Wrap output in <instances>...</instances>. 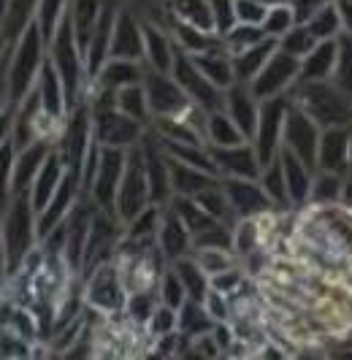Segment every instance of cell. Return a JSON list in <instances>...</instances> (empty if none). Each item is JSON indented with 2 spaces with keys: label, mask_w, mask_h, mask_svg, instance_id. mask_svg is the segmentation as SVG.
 <instances>
[{
  "label": "cell",
  "mask_w": 352,
  "mask_h": 360,
  "mask_svg": "<svg viewBox=\"0 0 352 360\" xmlns=\"http://www.w3.org/2000/svg\"><path fill=\"white\" fill-rule=\"evenodd\" d=\"M46 57H49V44L41 27L35 25V19L17 38V44L3 46V114L19 106L35 90Z\"/></svg>",
  "instance_id": "6da1fadb"
},
{
  "label": "cell",
  "mask_w": 352,
  "mask_h": 360,
  "mask_svg": "<svg viewBox=\"0 0 352 360\" xmlns=\"http://www.w3.org/2000/svg\"><path fill=\"white\" fill-rule=\"evenodd\" d=\"M38 212L30 195H6L3 206V260L6 276L19 271L27 252L38 247Z\"/></svg>",
  "instance_id": "7a4b0ae2"
},
{
  "label": "cell",
  "mask_w": 352,
  "mask_h": 360,
  "mask_svg": "<svg viewBox=\"0 0 352 360\" xmlns=\"http://www.w3.org/2000/svg\"><path fill=\"white\" fill-rule=\"evenodd\" d=\"M49 60H52V65L60 73L63 84H65L68 114H70L79 103H84L89 79H87V63H84V49H82L79 38L73 33V25H70L68 14L57 25L52 41H49Z\"/></svg>",
  "instance_id": "3957f363"
},
{
  "label": "cell",
  "mask_w": 352,
  "mask_h": 360,
  "mask_svg": "<svg viewBox=\"0 0 352 360\" xmlns=\"http://www.w3.org/2000/svg\"><path fill=\"white\" fill-rule=\"evenodd\" d=\"M287 98L301 106L317 125L322 127H341L352 125V98L336 87L331 79L325 82H296Z\"/></svg>",
  "instance_id": "277c9868"
},
{
  "label": "cell",
  "mask_w": 352,
  "mask_h": 360,
  "mask_svg": "<svg viewBox=\"0 0 352 360\" xmlns=\"http://www.w3.org/2000/svg\"><path fill=\"white\" fill-rule=\"evenodd\" d=\"M82 285H84V304L89 309L101 311L106 317L125 311L127 288H125V279L122 274H120L117 260H108L103 266H98V269H92L89 274H84L82 276Z\"/></svg>",
  "instance_id": "5b68a950"
},
{
  "label": "cell",
  "mask_w": 352,
  "mask_h": 360,
  "mask_svg": "<svg viewBox=\"0 0 352 360\" xmlns=\"http://www.w3.org/2000/svg\"><path fill=\"white\" fill-rule=\"evenodd\" d=\"M92 141H95V136H92V108L84 101L65 117L63 133L57 139V149H60L68 171L79 174V176L84 174V162H87V152Z\"/></svg>",
  "instance_id": "8992f818"
},
{
  "label": "cell",
  "mask_w": 352,
  "mask_h": 360,
  "mask_svg": "<svg viewBox=\"0 0 352 360\" xmlns=\"http://www.w3.org/2000/svg\"><path fill=\"white\" fill-rule=\"evenodd\" d=\"M146 206H152V195H149L146 165H144V155H141V144H139L127 152V165H125V176L120 181V190H117V206H114V212L127 225Z\"/></svg>",
  "instance_id": "52a82bcc"
},
{
  "label": "cell",
  "mask_w": 352,
  "mask_h": 360,
  "mask_svg": "<svg viewBox=\"0 0 352 360\" xmlns=\"http://www.w3.org/2000/svg\"><path fill=\"white\" fill-rule=\"evenodd\" d=\"M127 152L130 149H114V146H103L101 149V160L95 165L92 176L84 181V193L95 200L101 209L114 212L117 206V190L125 176V165H127ZM117 214V212H114Z\"/></svg>",
  "instance_id": "ba28073f"
},
{
  "label": "cell",
  "mask_w": 352,
  "mask_h": 360,
  "mask_svg": "<svg viewBox=\"0 0 352 360\" xmlns=\"http://www.w3.org/2000/svg\"><path fill=\"white\" fill-rule=\"evenodd\" d=\"M174 79L179 82V87L184 90V95L193 101L198 108H203L206 114L217 111V108H225V90H220L214 82L206 79V73L195 65V60L187 52H176L174 60Z\"/></svg>",
  "instance_id": "9c48e42d"
},
{
  "label": "cell",
  "mask_w": 352,
  "mask_h": 360,
  "mask_svg": "<svg viewBox=\"0 0 352 360\" xmlns=\"http://www.w3.org/2000/svg\"><path fill=\"white\" fill-rule=\"evenodd\" d=\"M287 106H290V98L287 95L260 101V117H258V127H255V136H252L249 144L255 146V152H258V158H260L263 165H268L271 160L279 158Z\"/></svg>",
  "instance_id": "30bf717a"
},
{
  "label": "cell",
  "mask_w": 352,
  "mask_h": 360,
  "mask_svg": "<svg viewBox=\"0 0 352 360\" xmlns=\"http://www.w3.org/2000/svg\"><path fill=\"white\" fill-rule=\"evenodd\" d=\"M320 136H322V127L317 125L303 108L296 106V103L290 101L287 117H284L282 146L290 149L296 158H301L309 168L317 171V146H320Z\"/></svg>",
  "instance_id": "8fae6325"
},
{
  "label": "cell",
  "mask_w": 352,
  "mask_h": 360,
  "mask_svg": "<svg viewBox=\"0 0 352 360\" xmlns=\"http://www.w3.org/2000/svg\"><path fill=\"white\" fill-rule=\"evenodd\" d=\"M298 76H301L298 57L277 49V52L271 54V60L263 65V71L249 82V90L255 92L258 101L279 98V95H287V92H290V87L298 82Z\"/></svg>",
  "instance_id": "7c38bea8"
},
{
  "label": "cell",
  "mask_w": 352,
  "mask_h": 360,
  "mask_svg": "<svg viewBox=\"0 0 352 360\" xmlns=\"http://www.w3.org/2000/svg\"><path fill=\"white\" fill-rule=\"evenodd\" d=\"M144 87H146V98H149V108H152V120L158 117H179L190 106L193 101L184 95L174 79V73H163L146 68L144 71Z\"/></svg>",
  "instance_id": "4fadbf2b"
},
{
  "label": "cell",
  "mask_w": 352,
  "mask_h": 360,
  "mask_svg": "<svg viewBox=\"0 0 352 360\" xmlns=\"http://www.w3.org/2000/svg\"><path fill=\"white\" fill-rule=\"evenodd\" d=\"M54 141L49 139H38L25 149H17L11 168L6 171V195H30L35 176L41 171V165L52 155Z\"/></svg>",
  "instance_id": "5bb4252c"
},
{
  "label": "cell",
  "mask_w": 352,
  "mask_h": 360,
  "mask_svg": "<svg viewBox=\"0 0 352 360\" xmlns=\"http://www.w3.org/2000/svg\"><path fill=\"white\" fill-rule=\"evenodd\" d=\"M228 203L233 209L236 219H246V217H263L268 212H274L271 200L263 193L260 181L258 179H236V176H222L220 179Z\"/></svg>",
  "instance_id": "9a60e30c"
},
{
  "label": "cell",
  "mask_w": 352,
  "mask_h": 360,
  "mask_svg": "<svg viewBox=\"0 0 352 360\" xmlns=\"http://www.w3.org/2000/svg\"><path fill=\"white\" fill-rule=\"evenodd\" d=\"M214 165L222 176H236V179H260L263 174V162L258 158L255 146L244 141L236 146H209Z\"/></svg>",
  "instance_id": "2e32d148"
},
{
  "label": "cell",
  "mask_w": 352,
  "mask_h": 360,
  "mask_svg": "<svg viewBox=\"0 0 352 360\" xmlns=\"http://www.w3.org/2000/svg\"><path fill=\"white\" fill-rule=\"evenodd\" d=\"M111 57L144 63V17L127 6H120L117 11L114 36H111Z\"/></svg>",
  "instance_id": "e0dca14e"
},
{
  "label": "cell",
  "mask_w": 352,
  "mask_h": 360,
  "mask_svg": "<svg viewBox=\"0 0 352 360\" xmlns=\"http://www.w3.org/2000/svg\"><path fill=\"white\" fill-rule=\"evenodd\" d=\"M350 136L352 125L325 127L317 146V171H331L339 176H347L350 168Z\"/></svg>",
  "instance_id": "ac0fdd59"
},
{
  "label": "cell",
  "mask_w": 352,
  "mask_h": 360,
  "mask_svg": "<svg viewBox=\"0 0 352 360\" xmlns=\"http://www.w3.org/2000/svg\"><path fill=\"white\" fill-rule=\"evenodd\" d=\"M176 52H179V46H176L168 25L144 19V65L152 71L171 73Z\"/></svg>",
  "instance_id": "d6986e66"
},
{
  "label": "cell",
  "mask_w": 352,
  "mask_h": 360,
  "mask_svg": "<svg viewBox=\"0 0 352 360\" xmlns=\"http://www.w3.org/2000/svg\"><path fill=\"white\" fill-rule=\"evenodd\" d=\"M158 250L168 266L179 257H184V255H193L195 250L190 228L182 222V217L176 214L171 206L163 209V219H160L158 231Z\"/></svg>",
  "instance_id": "ffe728a7"
},
{
  "label": "cell",
  "mask_w": 352,
  "mask_h": 360,
  "mask_svg": "<svg viewBox=\"0 0 352 360\" xmlns=\"http://www.w3.org/2000/svg\"><path fill=\"white\" fill-rule=\"evenodd\" d=\"M225 111L230 114V120L241 127L246 141H252L255 127H258V117H260V101L255 98V92L249 90V84H244V82L230 84L225 90Z\"/></svg>",
  "instance_id": "44dd1931"
},
{
  "label": "cell",
  "mask_w": 352,
  "mask_h": 360,
  "mask_svg": "<svg viewBox=\"0 0 352 360\" xmlns=\"http://www.w3.org/2000/svg\"><path fill=\"white\" fill-rule=\"evenodd\" d=\"M279 162L287 179V190H290V200L296 209H306L309 198H312V179H315V168H309L306 162L296 158L290 149H279Z\"/></svg>",
  "instance_id": "7402d4cb"
},
{
  "label": "cell",
  "mask_w": 352,
  "mask_h": 360,
  "mask_svg": "<svg viewBox=\"0 0 352 360\" xmlns=\"http://www.w3.org/2000/svg\"><path fill=\"white\" fill-rule=\"evenodd\" d=\"M65 174H68V168H65V160H63V155H60V149L54 144L52 155L46 158V162L41 165V171H38V176H35L33 187H30V200H33L35 212H41L52 195L57 193V187L63 184L65 179Z\"/></svg>",
  "instance_id": "603a6c76"
},
{
  "label": "cell",
  "mask_w": 352,
  "mask_h": 360,
  "mask_svg": "<svg viewBox=\"0 0 352 360\" xmlns=\"http://www.w3.org/2000/svg\"><path fill=\"white\" fill-rule=\"evenodd\" d=\"M195 60V65L206 73V79L214 82L220 90H228L230 84H236V68H233V54L228 52L225 44H217L206 52L201 54H190Z\"/></svg>",
  "instance_id": "cb8c5ba5"
},
{
  "label": "cell",
  "mask_w": 352,
  "mask_h": 360,
  "mask_svg": "<svg viewBox=\"0 0 352 360\" xmlns=\"http://www.w3.org/2000/svg\"><path fill=\"white\" fill-rule=\"evenodd\" d=\"M336 57H339V38L317 41L312 52L301 57L298 82H325V79H331L336 68Z\"/></svg>",
  "instance_id": "d4e9b609"
},
{
  "label": "cell",
  "mask_w": 352,
  "mask_h": 360,
  "mask_svg": "<svg viewBox=\"0 0 352 360\" xmlns=\"http://www.w3.org/2000/svg\"><path fill=\"white\" fill-rule=\"evenodd\" d=\"M38 92H41V103H44V111L49 117H57V120H65L68 117V95H65V84L60 79L57 68L52 65V60L46 57L44 63V71L38 76Z\"/></svg>",
  "instance_id": "484cf974"
},
{
  "label": "cell",
  "mask_w": 352,
  "mask_h": 360,
  "mask_svg": "<svg viewBox=\"0 0 352 360\" xmlns=\"http://www.w3.org/2000/svg\"><path fill=\"white\" fill-rule=\"evenodd\" d=\"M144 71L146 65L139 63V60H120V57H108L106 65L101 68L98 79L89 82V84H98V87H106V90L117 92L120 87H127V84H136V82H144Z\"/></svg>",
  "instance_id": "4316f807"
},
{
  "label": "cell",
  "mask_w": 352,
  "mask_h": 360,
  "mask_svg": "<svg viewBox=\"0 0 352 360\" xmlns=\"http://www.w3.org/2000/svg\"><path fill=\"white\" fill-rule=\"evenodd\" d=\"M171 160V187H174V195H187V198H195L198 193H203L206 187L217 184L220 176H214L209 171L203 168H195L190 162H182V160Z\"/></svg>",
  "instance_id": "83f0119b"
},
{
  "label": "cell",
  "mask_w": 352,
  "mask_h": 360,
  "mask_svg": "<svg viewBox=\"0 0 352 360\" xmlns=\"http://www.w3.org/2000/svg\"><path fill=\"white\" fill-rule=\"evenodd\" d=\"M279 49V44H277V38H263L260 44H255V46H249L244 52H236L233 54V68H236V79L239 82H244L249 84L258 73L263 71V65L271 60V54Z\"/></svg>",
  "instance_id": "f1b7e54d"
},
{
  "label": "cell",
  "mask_w": 352,
  "mask_h": 360,
  "mask_svg": "<svg viewBox=\"0 0 352 360\" xmlns=\"http://www.w3.org/2000/svg\"><path fill=\"white\" fill-rule=\"evenodd\" d=\"M260 187L263 193L268 195L271 206L277 214H287V212H298L290 200V190H287V179H284V171H282V162L279 158L271 160L268 165H263V174H260Z\"/></svg>",
  "instance_id": "f546056e"
},
{
  "label": "cell",
  "mask_w": 352,
  "mask_h": 360,
  "mask_svg": "<svg viewBox=\"0 0 352 360\" xmlns=\"http://www.w3.org/2000/svg\"><path fill=\"white\" fill-rule=\"evenodd\" d=\"M106 0H70L68 3V17L73 25V33L79 38L82 49H87L89 38L98 27V19L103 14Z\"/></svg>",
  "instance_id": "4dcf8cb0"
},
{
  "label": "cell",
  "mask_w": 352,
  "mask_h": 360,
  "mask_svg": "<svg viewBox=\"0 0 352 360\" xmlns=\"http://www.w3.org/2000/svg\"><path fill=\"white\" fill-rule=\"evenodd\" d=\"M165 25H168V30H171V36H174L176 46L187 54H201V52H206V49H211V46H217V44H222V36L198 30V27L184 25V22H179V19H171L168 11H165Z\"/></svg>",
  "instance_id": "1f68e13d"
},
{
  "label": "cell",
  "mask_w": 352,
  "mask_h": 360,
  "mask_svg": "<svg viewBox=\"0 0 352 360\" xmlns=\"http://www.w3.org/2000/svg\"><path fill=\"white\" fill-rule=\"evenodd\" d=\"M165 11L171 19H179L184 25L198 27V30H206V33H217L211 0H165Z\"/></svg>",
  "instance_id": "d6a6232c"
},
{
  "label": "cell",
  "mask_w": 352,
  "mask_h": 360,
  "mask_svg": "<svg viewBox=\"0 0 352 360\" xmlns=\"http://www.w3.org/2000/svg\"><path fill=\"white\" fill-rule=\"evenodd\" d=\"M35 6H38V0H6V8H3V46L17 44V38L33 22Z\"/></svg>",
  "instance_id": "836d02e7"
},
{
  "label": "cell",
  "mask_w": 352,
  "mask_h": 360,
  "mask_svg": "<svg viewBox=\"0 0 352 360\" xmlns=\"http://www.w3.org/2000/svg\"><path fill=\"white\" fill-rule=\"evenodd\" d=\"M171 269L179 274L182 285H184V290H187V298H193V301H203V298L209 295L211 276L203 271V266L195 260V255H184V257L174 260V263H171Z\"/></svg>",
  "instance_id": "e575fe53"
},
{
  "label": "cell",
  "mask_w": 352,
  "mask_h": 360,
  "mask_svg": "<svg viewBox=\"0 0 352 360\" xmlns=\"http://www.w3.org/2000/svg\"><path fill=\"white\" fill-rule=\"evenodd\" d=\"M246 136L241 133V127L230 120V114L225 108H217L206 114V144L209 146H236L244 144Z\"/></svg>",
  "instance_id": "d590c367"
},
{
  "label": "cell",
  "mask_w": 352,
  "mask_h": 360,
  "mask_svg": "<svg viewBox=\"0 0 352 360\" xmlns=\"http://www.w3.org/2000/svg\"><path fill=\"white\" fill-rule=\"evenodd\" d=\"M260 247H268L263 233V217H246L233 225V252L239 260L258 252Z\"/></svg>",
  "instance_id": "8d00e7d4"
},
{
  "label": "cell",
  "mask_w": 352,
  "mask_h": 360,
  "mask_svg": "<svg viewBox=\"0 0 352 360\" xmlns=\"http://www.w3.org/2000/svg\"><path fill=\"white\" fill-rule=\"evenodd\" d=\"M114 106L120 108L122 114H127V117L139 120L141 125H152V108H149V98H146L144 82L120 87V90L114 92Z\"/></svg>",
  "instance_id": "74e56055"
},
{
  "label": "cell",
  "mask_w": 352,
  "mask_h": 360,
  "mask_svg": "<svg viewBox=\"0 0 352 360\" xmlns=\"http://www.w3.org/2000/svg\"><path fill=\"white\" fill-rule=\"evenodd\" d=\"M160 307L158 290H133L127 292V304H125V320L130 328H144L152 320L155 309Z\"/></svg>",
  "instance_id": "f35d334b"
},
{
  "label": "cell",
  "mask_w": 352,
  "mask_h": 360,
  "mask_svg": "<svg viewBox=\"0 0 352 360\" xmlns=\"http://www.w3.org/2000/svg\"><path fill=\"white\" fill-rule=\"evenodd\" d=\"M214 320L209 317V311L203 307V301H193V298H187L182 307H179V333H184V336H203V333H211V328H214Z\"/></svg>",
  "instance_id": "ab89813d"
},
{
  "label": "cell",
  "mask_w": 352,
  "mask_h": 360,
  "mask_svg": "<svg viewBox=\"0 0 352 360\" xmlns=\"http://www.w3.org/2000/svg\"><path fill=\"white\" fill-rule=\"evenodd\" d=\"M309 27V33L317 38V41H331V38H339L344 33L341 27V17H339V8H336L334 0H328L322 8H317L312 17L303 22Z\"/></svg>",
  "instance_id": "60d3db41"
},
{
  "label": "cell",
  "mask_w": 352,
  "mask_h": 360,
  "mask_svg": "<svg viewBox=\"0 0 352 360\" xmlns=\"http://www.w3.org/2000/svg\"><path fill=\"white\" fill-rule=\"evenodd\" d=\"M341 187H344V176L331 174V171H315L312 179V206H334L341 200Z\"/></svg>",
  "instance_id": "b9f144b4"
},
{
  "label": "cell",
  "mask_w": 352,
  "mask_h": 360,
  "mask_svg": "<svg viewBox=\"0 0 352 360\" xmlns=\"http://www.w3.org/2000/svg\"><path fill=\"white\" fill-rule=\"evenodd\" d=\"M195 200H198V203H201V209H203L209 217H214L217 222H228V225H236V222H239V219L233 217L228 195H225V190H222V184H220V181H217V184H211V187H206L203 193H198Z\"/></svg>",
  "instance_id": "7bdbcfd3"
},
{
  "label": "cell",
  "mask_w": 352,
  "mask_h": 360,
  "mask_svg": "<svg viewBox=\"0 0 352 360\" xmlns=\"http://www.w3.org/2000/svg\"><path fill=\"white\" fill-rule=\"evenodd\" d=\"M68 3L70 0H38L35 6V25L41 27V33L46 38V44L52 41L57 25L63 22V17L68 14Z\"/></svg>",
  "instance_id": "ee69618b"
},
{
  "label": "cell",
  "mask_w": 352,
  "mask_h": 360,
  "mask_svg": "<svg viewBox=\"0 0 352 360\" xmlns=\"http://www.w3.org/2000/svg\"><path fill=\"white\" fill-rule=\"evenodd\" d=\"M296 25H298V19H296V11H293V6H287V3H279V6H268V11H265V19L260 22V27H263L265 36L277 38V41H279L284 33H290Z\"/></svg>",
  "instance_id": "f6af8a7d"
},
{
  "label": "cell",
  "mask_w": 352,
  "mask_h": 360,
  "mask_svg": "<svg viewBox=\"0 0 352 360\" xmlns=\"http://www.w3.org/2000/svg\"><path fill=\"white\" fill-rule=\"evenodd\" d=\"M331 82L347 98H352V36H347V33L339 36V57H336V68Z\"/></svg>",
  "instance_id": "bcb514c9"
},
{
  "label": "cell",
  "mask_w": 352,
  "mask_h": 360,
  "mask_svg": "<svg viewBox=\"0 0 352 360\" xmlns=\"http://www.w3.org/2000/svg\"><path fill=\"white\" fill-rule=\"evenodd\" d=\"M195 250H233V225L228 222H214L193 236Z\"/></svg>",
  "instance_id": "7dc6e473"
},
{
  "label": "cell",
  "mask_w": 352,
  "mask_h": 360,
  "mask_svg": "<svg viewBox=\"0 0 352 360\" xmlns=\"http://www.w3.org/2000/svg\"><path fill=\"white\" fill-rule=\"evenodd\" d=\"M263 38H268V36L263 33V27H260V25H246V22H239L230 33L222 36V44L228 46L230 54H236V52L249 49V46H255V44H260Z\"/></svg>",
  "instance_id": "c3c4849f"
},
{
  "label": "cell",
  "mask_w": 352,
  "mask_h": 360,
  "mask_svg": "<svg viewBox=\"0 0 352 360\" xmlns=\"http://www.w3.org/2000/svg\"><path fill=\"white\" fill-rule=\"evenodd\" d=\"M158 295H160V304H165V307H171V309H179L187 301V290H184L179 274H176L171 266H165L163 274H160Z\"/></svg>",
  "instance_id": "681fc988"
},
{
  "label": "cell",
  "mask_w": 352,
  "mask_h": 360,
  "mask_svg": "<svg viewBox=\"0 0 352 360\" xmlns=\"http://www.w3.org/2000/svg\"><path fill=\"white\" fill-rule=\"evenodd\" d=\"M279 44V49L282 52H287V54H293V57H303V54H309L312 52V46L317 44V38L309 33V27L303 25V22H298L290 33H284V36L277 41Z\"/></svg>",
  "instance_id": "f907efd6"
},
{
  "label": "cell",
  "mask_w": 352,
  "mask_h": 360,
  "mask_svg": "<svg viewBox=\"0 0 352 360\" xmlns=\"http://www.w3.org/2000/svg\"><path fill=\"white\" fill-rule=\"evenodd\" d=\"M246 282H249V271L244 269V263H241V260H239L236 266H230V269L220 271V274H214V276H211V288L220 290V292H225V295L239 292Z\"/></svg>",
  "instance_id": "816d5d0a"
},
{
  "label": "cell",
  "mask_w": 352,
  "mask_h": 360,
  "mask_svg": "<svg viewBox=\"0 0 352 360\" xmlns=\"http://www.w3.org/2000/svg\"><path fill=\"white\" fill-rule=\"evenodd\" d=\"M179 330V309H171L165 304H160L152 314V320L146 323V336L149 339H160V336H168Z\"/></svg>",
  "instance_id": "f5cc1de1"
},
{
  "label": "cell",
  "mask_w": 352,
  "mask_h": 360,
  "mask_svg": "<svg viewBox=\"0 0 352 360\" xmlns=\"http://www.w3.org/2000/svg\"><path fill=\"white\" fill-rule=\"evenodd\" d=\"M193 255L209 276H214V274H220V271H225L239 263V257H236L233 250H193Z\"/></svg>",
  "instance_id": "db71d44e"
},
{
  "label": "cell",
  "mask_w": 352,
  "mask_h": 360,
  "mask_svg": "<svg viewBox=\"0 0 352 360\" xmlns=\"http://www.w3.org/2000/svg\"><path fill=\"white\" fill-rule=\"evenodd\" d=\"M211 14H214V30H217V36H225V33H230L239 25L236 0H211Z\"/></svg>",
  "instance_id": "11a10c76"
},
{
  "label": "cell",
  "mask_w": 352,
  "mask_h": 360,
  "mask_svg": "<svg viewBox=\"0 0 352 360\" xmlns=\"http://www.w3.org/2000/svg\"><path fill=\"white\" fill-rule=\"evenodd\" d=\"M203 307H206L214 323H230L233 320V301H230V295L220 292V290H209V295L203 298Z\"/></svg>",
  "instance_id": "9f6ffc18"
},
{
  "label": "cell",
  "mask_w": 352,
  "mask_h": 360,
  "mask_svg": "<svg viewBox=\"0 0 352 360\" xmlns=\"http://www.w3.org/2000/svg\"><path fill=\"white\" fill-rule=\"evenodd\" d=\"M265 6L263 0H236V14H239V22H246V25H260L265 19Z\"/></svg>",
  "instance_id": "6f0895ef"
},
{
  "label": "cell",
  "mask_w": 352,
  "mask_h": 360,
  "mask_svg": "<svg viewBox=\"0 0 352 360\" xmlns=\"http://www.w3.org/2000/svg\"><path fill=\"white\" fill-rule=\"evenodd\" d=\"M336 8H339V17H341V27L344 33L352 36V0H334Z\"/></svg>",
  "instance_id": "680465c9"
},
{
  "label": "cell",
  "mask_w": 352,
  "mask_h": 360,
  "mask_svg": "<svg viewBox=\"0 0 352 360\" xmlns=\"http://www.w3.org/2000/svg\"><path fill=\"white\" fill-rule=\"evenodd\" d=\"M344 209H350L352 212V171L344 176V187H341V200H339Z\"/></svg>",
  "instance_id": "91938a15"
},
{
  "label": "cell",
  "mask_w": 352,
  "mask_h": 360,
  "mask_svg": "<svg viewBox=\"0 0 352 360\" xmlns=\"http://www.w3.org/2000/svg\"><path fill=\"white\" fill-rule=\"evenodd\" d=\"M350 168H352V136H350Z\"/></svg>",
  "instance_id": "94428289"
},
{
  "label": "cell",
  "mask_w": 352,
  "mask_h": 360,
  "mask_svg": "<svg viewBox=\"0 0 352 360\" xmlns=\"http://www.w3.org/2000/svg\"><path fill=\"white\" fill-rule=\"evenodd\" d=\"M163 3H165V0H163Z\"/></svg>",
  "instance_id": "6125c7cd"
}]
</instances>
